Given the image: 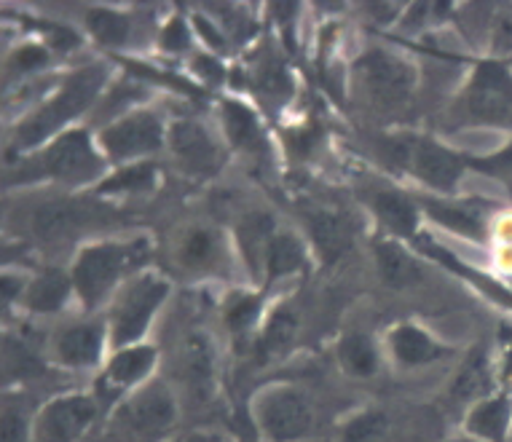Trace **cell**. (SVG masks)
<instances>
[{
  "instance_id": "obj_1",
  "label": "cell",
  "mask_w": 512,
  "mask_h": 442,
  "mask_svg": "<svg viewBox=\"0 0 512 442\" xmlns=\"http://www.w3.org/2000/svg\"><path fill=\"white\" fill-rule=\"evenodd\" d=\"M102 84H105V70L102 67H86L78 70L76 76L68 78V84L62 86V92L54 100L35 113L33 118H27L25 124L17 129V140L14 148H33L41 140H46L49 134H54L59 126H65L70 118H76L81 110L92 105V100L100 94Z\"/></svg>"
},
{
  "instance_id": "obj_2",
  "label": "cell",
  "mask_w": 512,
  "mask_h": 442,
  "mask_svg": "<svg viewBox=\"0 0 512 442\" xmlns=\"http://www.w3.org/2000/svg\"><path fill=\"white\" fill-rule=\"evenodd\" d=\"M145 255H148V244L143 239L132 244H97L81 252L76 271H73V282L86 306L89 309L97 306L102 295L118 282V276L140 266Z\"/></svg>"
},
{
  "instance_id": "obj_3",
  "label": "cell",
  "mask_w": 512,
  "mask_h": 442,
  "mask_svg": "<svg viewBox=\"0 0 512 442\" xmlns=\"http://www.w3.org/2000/svg\"><path fill=\"white\" fill-rule=\"evenodd\" d=\"M175 421V400L161 386H151L121 405L110 434L116 442H159L172 432Z\"/></svg>"
},
{
  "instance_id": "obj_4",
  "label": "cell",
  "mask_w": 512,
  "mask_h": 442,
  "mask_svg": "<svg viewBox=\"0 0 512 442\" xmlns=\"http://www.w3.org/2000/svg\"><path fill=\"white\" fill-rule=\"evenodd\" d=\"M464 116L475 124L512 129V76L502 65L483 62L475 70L464 94Z\"/></svg>"
},
{
  "instance_id": "obj_5",
  "label": "cell",
  "mask_w": 512,
  "mask_h": 442,
  "mask_svg": "<svg viewBox=\"0 0 512 442\" xmlns=\"http://www.w3.org/2000/svg\"><path fill=\"white\" fill-rule=\"evenodd\" d=\"M392 159L400 161L405 169H411L413 175L419 177L421 183L432 185L437 191H454L462 169L467 167L456 153L443 145L432 140H416V137L392 142Z\"/></svg>"
},
{
  "instance_id": "obj_6",
  "label": "cell",
  "mask_w": 512,
  "mask_h": 442,
  "mask_svg": "<svg viewBox=\"0 0 512 442\" xmlns=\"http://www.w3.org/2000/svg\"><path fill=\"white\" fill-rule=\"evenodd\" d=\"M258 421L271 442H295L314 429V410L295 389H274L258 405Z\"/></svg>"
},
{
  "instance_id": "obj_7",
  "label": "cell",
  "mask_w": 512,
  "mask_h": 442,
  "mask_svg": "<svg viewBox=\"0 0 512 442\" xmlns=\"http://www.w3.org/2000/svg\"><path fill=\"white\" fill-rule=\"evenodd\" d=\"M169 284L156 279V276H143L137 279L129 290L118 298L116 311H113V343L124 346V343L137 341L145 333V327L167 298Z\"/></svg>"
},
{
  "instance_id": "obj_8",
  "label": "cell",
  "mask_w": 512,
  "mask_h": 442,
  "mask_svg": "<svg viewBox=\"0 0 512 442\" xmlns=\"http://www.w3.org/2000/svg\"><path fill=\"white\" fill-rule=\"evenodd\" d=\"M97 418V405L89 397H62L43 408L33 426L30 442H78Z\"/></svg>"
},
{
  "instance_id": "obj_9",
  "label": "cell",
  "mask_w": 512,
  "mask_h": 442,
  "mask_svg": "<svg viewBox=\"0 0 512 442\" xmlns=\"http://www.w3.org/2000/svg\"><path fill=\"white\" fill-rule=\"evenodd\" d=\"M360 73L365 89L378 105H400L413 92V67L405 65L403 59L392 57L387 51H368L360 59Z\"/></svg>"
},
{
  "instance_id": "obj_10",
  "label": "cell",
  "mask_w": 512,
  "mask_h": 442,
  "mask_svg": "<svg viewBox=\"0 0 512 442\" xmlns=\"http://www.w3.org/2000/svg\"><path fill=\"white\" fill-rule=\"evenodd\" d=\"M41 169L57 180H92L94 175H100L102 161L94 153L89 134L68 132L46 151Z\"/></svg>"
},
{
  "instance_id": "obj_11",
  "label": "cell",
  "mask_w": 512,
  "mask_h": 442,
  "mask_svg": "<svg viewBox=\"0 0 512 442\" xmlns=\"http://www.w3.org/2000/svg\"><path fill=\"white\" fill-rule=\"evenodd\" d=\"M164 142L161 121L153 113H135L102 132V148L110 159H132L143 153L159 151Z\"/></svg>"
},
{
  "instance_id": "obj_12",
  "label": "cell",
  "mask_w": 512,
  "mask_h": 442,
  "mask_svg": "<svg viewBox=\"0 0 512 442\" xmlns=\"http://www.w3.org/2000/svg\"><path fill=\"white\" fill-rule=\"evenodd\" d=\"M172 151H175L177 161L183 164L188 172L194 175H212L218 172L220 156L218 145L212 142V137L204 132L202 126L194 124V121H180V124L172 126Z\"/></svg>"
},
{
  "instance_id": "obj_13",
  "label": "cell",
  "mask_w": 512,
  "mask_h": 442,
  "mask_svg": "<svg viewBox=\"0 0 512 442\" xmlns=\"http://www.w3.org/2000/svg\"><path fill=\"white\" fill-rule=\"evenodd\" d=\"M92 217V209L86 204H76V201H49L43 204L33 217L35 236H41L46 242H57L65 239L76 228H81Z\"/></svg>"
},
{
  "instance_id": "obj_14",
  "label": "cell",
  "mask_w": 512,
  "mask_h": 442,
  "mask_svg": "<svg viewBox=\"0 0 512 442\" xmlns=\"http://www.w3.org/2000/svg\"><path fill=\"white\" fill-rule=\"evenodd\" d=\"M309 231L317 247L319 258L325 263H336L349 247H352V228L344 217L328 209H319L314 215H309Z\"/></svg>"
},
{
  "instance_id": "obj_15",
  "label": "cell",
  "mask_w": 512,
  "mask_h": 442,
  "mask_svg": "<svg viewBox=\"0 0 512 442\" xmlns=\"http://www.w3.org/2000/svg\"><path fill=\"white\" fill-rule=\"evenodd\" d=\"M376 263H378V276L381 282H387L389 287L395 290H403V287H413L424 279V271L419 268V263L408 255V252L400 247V244L381 242L376 247Z\"/></svg>"
},
{
  "instance_id": "obj_16",
  "label": "cell",
  "mask_w": 512,
  "mask_h": 442,
  "mask_svg": "<svg viewBox=\"0 0 512 442\" xmlns=\"http://www.w3.org/2000/svg\"><path fill=\"white\" fill-rule=\"evenodd\" d=\"M271 242H274V220L269 215H247L239 226V244H242L247 266L258 274L266 266Z\"/></svg>"
},
{
  "instance_id": "obj_17",
  "label": "cell",
  "mask_w": 512,
  "mask_h": 442,
  "mask_svg": "<svg viewBox=\"0 0 512 442\" xmlns=\"http://www.w3.org/2000/svg\"><path fill=\"white\" fill-rule=\"evenodd\" d=\"M102 333L97 327H70L68 333H62L57 341L59 359L70 367L94 365L100 357Z\"/></svg>"
},
{
  "instance_id": "obj_18",
  "label": "cell",
  "mask_w": 512,
  "mask_h": 442,
  "mask_svg": "<svg viewBox=\"0 0 512 442\" xmlns=\"http://www.w3.org/2000/svg\"><path fill=\"white\" fill-rule=\"evenodd\" d=\"M153 362H156V351H153L151 346H137V349L118 351L116 359L110 362L105 378H108V384H113L116 389H126V386L143 381V378L151 373Z\"/></svg>"
},
{
  "instance_id": "obj_19",
  "label": "cell",
  "mask_w": 512,
  "mask_h": 442,
  "mask_svg": "<svg viewBox=\"0 0 512 442\" xmlns=\"http://www.w3.org/2000/svg\"><path fill=\"white\" fill-rule=\"evenodd\" d=\"M507 424H510V402L504 397H494V400H483L472 410L467 418V432L480 440L499 442L507 432Z\"/></svg>"
},
{
  "instance_id": "obj_20",
  "label": "cell",
  "mask_w": 512,
  "mask_h": 442,
  "mask_svg": "<svg viewBox=\"0 0 512 442\" xmlns=\"http://www.w3.org/2000/svg\"><path fill=\"white\" fill-rule=\"evenodd\" d=\"M392 349L403 365H424V362H432L443 354V349L429 335H424L413 325L397 327L392 333Z\"/></svg>"
},
{
  "instance_id": "obj_21",
  "label": "cell",
  "mask_w": 512,
  "mask_h": 442,
  "mask_svg": "<svg viewBox=\"0 0 512 442\" xmlns=\"http://www.w3.org/2000/svg\"><path fill=\"white\" fill-rule=\"evenodd\" d=\"M373 209L381 217V223L392 228L395 234L411 236L416 231V223H419L416 207L400 193H378L373 199Z\"/></svg>"
},
{
  "instance_id": "obj_22",
  "label": "cell",
  "mask_w": 512,
  "mask_h": 442,
  "mask_svg": "<svg viewBox=\"0 0 512 442\" xmlns=\"http://www.w3.org/2000/svg\"><path fill=\"white\" fill-rule=\"evenodd\" d=\"M70 292L68 276L62 271H46L35 279V284L27 292V306L33 311H57Z\"/></svg>"
},
{
  "instance_id": "obj_23",
  "label": "cell",
  "mask_w": 512,
  "mask_h": 442,
  "mask_svg": "<svg viewBox=\"0 0 512 442\" xmlns=\"http://www.w3.org/2000/svg\"><path fill=\"white\" fill-rule=\"evenodd\" d=\"M298 333V317L290 309L277 311L266 325V333L261 338V359H274L282 357L295 341Z\"/></svg>"
},
{
  "instance_id": "obj_24",
  "label": "cell",
  "mask_w": 512,
  "mask_h": 442,
  "mask_svg": "<svg viewBox=\"0 0 512 442\" xmlns=\"http://www.w3.org/2000/svg\"><path fill=\"white\" fill-rule=\"evenodd\" d=\"M338 359L346 367V373H352V376L368 378L376 373V349L370 346L365 335H346L341 346H338Z\"/></svg>"
},
{
  "instance_id": "obj_25",
  "label": "cell",
  "mask_w": 512,
  "mask_h": 442,
  "mask_svg": "<svg viewBox=\"0 0 512 442\" xmlns=\"http://www.w3.org/2000/svg\"><path fill=\"white\" fill-rule=\"evenodd\" d=\"M223 118H226V132L234 145L239 148H255L261 142V126L258 118L239 102H226L223 105Z\"/></svg>"
},
{
  "instance_id": "obj_26",
  "label": "cell",
  "mask_w": 512,
  "mask_h": 442,
  "mask_svg": "<svg viewBox=\"0 0 512 442\" xmlns=\"http://www.w3.org/2000/svg\"><path fill=\"white\" fill-rule=\"evenodd\" d=\"M488 389V359L486 351H472L459 376L454 381V397L456 400H472Z\"/></svg>"
},
{
  "instance_id": "obj_27",
  "label": "cell",
  "mask_w": 512,
  "mask_h": 442,
  "mask_svg": "<svg viewBox=\"0 0 512 442\" xmlns=\"http://www.w3.org/2000/svg\"><path fill=\"white\" fill-rule=\"evenodd\" d=\"M266 268H269V279H279L303 268V250L301 244L295 242V236L277 234L271 242L269 258H266Z\"/></svg>"
},
{
  "instance_id": "obj_28",
  "label": "cell",
  "mask_w": 512,
  "mask_h": 442,
  "mask_svg": "<svg viewBox=\"0 0 512 442\" xmlns=\"http://www.w3.org/2000/svg\"><path fill=\"white\" fill-rule=\"evenodd\" d=\"M185 373L188 381L202 389V394L210 389L212 384V351L210 343L204 341L202 335H194L185 343Z\"/></svg>"
},
{
  "instance_id": "obj_29",
  "label": "cell",
  "mask_w": 512,
  "mask_h": 442,
  "mask_svg": "<svg viewBox=\"0 0 512 442\" xmlns=\"http://www.w3.org/2000/svg\"><path fill=\"white\" fill-rule=\"evenodd\" d=\"M86 22H89V30H92L94 38L105 43V46H121L129 38V22L116 11H89Z\"/></svg>"
},
{
  "instance_id": "obj_30",
  "label": "cell",
  "mask_w": 512,
  "mask_h": 442,
  "mask_svg": "<svg viewBox=\"0 0 512 442\" xmlns=\"http://www.w3.org/2000/svg\"><path fill=\"white\" fill-rule=\"evenodd\" d=\"M427 209L432 212V217H435L440 226L451 228L456 234L472 236V239H480V236H483V226H480L475 217L462 212V209L443 207V204H429Z\"/></svg>"
},
{
  "instance_id": "obj_31",
  "label": "cell",
  "mask_w": 512,
  "mask_h": 442,
  "mask_svg": "<svg viewBox=\"0 0 512 442\" xmlns=\"http://www.w3.org/2000/svg\"><path fill=\"white\" fill-rule=\"evenodd\" d=\"M212 252H215V236L207 231H194L183 242L180 258L185 266H204V263H210Z\"/></svg>"
},
{
  "instance_id": "obj_32",
  "label": "cell",
  "mask_w": 512,
  "mask_h": 442,
  "mask_svg": "<svg viewBox=\"0 0 512 442\" xmlns=\"http://www.w3.org/2000/svg\"><path fill=\"white\" fill-rule=\"evenodd\" d=\"M384 426H387V418L384 413H362L352 421V424L346 426L344 432V442H370L373 437L384 432Z\"/></svg>"
},
{
  "instance_id": "obj_33",
  "label": "cell",
  "mask_w": 512,
  "mask_h": 442,
  "mask_svg": "<svg viewBox=\"0 0 512 442\" xmlns=\"http://www.w3.org/2000/svg\"><path fill=\"white\" fill-rule=\"evenodd\" d=\"M153 180L151 164H140V167L118 172L116 177H110L108 183H102V193L105 191H135V188H145Z\"/></svg>"
},
{
  "instance_id": "obj_34",
  "label": "cell",
  "mask_w": 512,
  "mask_h": 442,
  "mask_svg": "<svg viewBox=\"0 0 512 442\" xmlns=\"http://www.w3.org/2000/svg\"><path fill=\"white\" fill-rule=\"evenodd\" d=\"M30 440H33V432H30L25 416L11 408L3 410V418H0V442H30Z\"/></svg>"
},
{
  "instance_id": "obj_35",
  "label": "cell",
  "mask_w": 512,
  "mask_h": 442,
  "mask_svg": "<svg viewBox=\"0 0 512 442\" xmlns=\"http://www.w3.org/2000/svg\"><path fill=\"white\" fill-rule=\"evenodd\" d=\"M6 370H9V378L17 373V376H33L41 370V365L35 362L33 354L25 349V346H11L6 349Z\"/></svg>"
},
{
  "instance_id": "obj_36",
  "label": "cell",
  "mask_w": 512,
  "mask_h": 442,
  "mask_svg": "<svg viewBox=\"0 0 512 442\" xmlns=\"http://www.w3.org/2000/svg\"><path fill=\"white\" fill-rule=\"evenodd\" d=\"M258 317V301L255 298H239L236 303H231V309H228V327L234 330V333H242L247 327L252 325V319Z\"/></svg>"
},
{
  "instance_id": "obj_37",
  "label": "cell",
  "mask_w": 512,
  "mask_h": 442,
  "mask_svg": "<svg viewBox=\"0 0 512 442\" xmlns=\"http://www.w3.org/2000/svg\"><path fill=\"white\" fill-rule=\"evenodd\" d=\"M472 167L483 169V172H494V175H512V145L504 148L502 153L491 156V159L472 161Z\"/></svg>"
},
{
  "instance_id": "obj_38",
  "label": "cell",
  "mask_w": 512,
  "mask_h": 442,
  "mask_svg": "<svg viewBox=\"0 0 512 442\" xmlns=\"http://www.w3.org/2000/svg\"><path fill=\"white\" fill-rule=\"evenodd\" d=\"M185 41H188V30H185L180 19H175L172 25H167L164 35H161V43H164V49L167 51L185 49Z\"/></svg>"
},
{
  "instance_id": "obj_39",
  "label": "cell",
  "mask_w": 512,
  "mask_h": 442,
  "mask_svg": "<svg viewBox=\"0 0 512 442\" xmlns=\"http://www.w3.org/2000/svg\"><path fill=\"white\" fill-rule=\"evenodd\" d=\"M46 62V51L41 46H25V49L17 51V57H14V65L19 70H35V67H41Z\"/></svg>"
},
{
  "instance_id": "obj_40",
  "label": "cell",
  "mask_w": 512,
  "mask_h": 442,
  "mask_svg": "<svg viewBox=\"0 0 512 442\" xmlns=\"http://www.w3.org/2000/svg\"><path fill=\"white\" fill-rule=\"evenodd\" d=\"M196 65L204 67L202 73L207 78H215V81H220V76H223V73H220V65H218V62H212V59H199Z\"/></svg>"
}]
</instances>
